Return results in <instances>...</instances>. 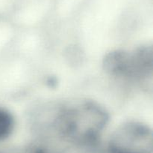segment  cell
I'll return each instance as SVG.
<instances>
[{"instance_id": "7a4b0ae2", "label": "cell", "mask_w": 153, "mask_h": 153, "mask_svg": "<svg viewBox=\"0 0 153 153\" xmlns=\"http://www.w3.org/2000/svg\"><path fill=\"white\" fill-rule=\"evenodd\" d=\"M103 67L111 76L134 81L151 78L153 70V51L151 45H143L134 50H115L103 59Z\"/></svg>"}, {"instance_id": "277c9868", "label": "cell", "mask_w": 153, "mask_h": 153, "mask_svg": "<svg viewBox=\"0 0 153 153\" xmlns=\"http://www.w3.org/2000/svg\"><path fill=\"white\" fill-rule=\"evenodd\" d=\"M13 125L14 121L11 114L7 110L0 107V141L10 136Z\"/></svg>"}, {"instance_id": "6da1fadb", "label": "cell", "mask_w": 153, "mask_h": 153, "mask_svg": "<svg viewBox=\"0 0 153 153\" xmlns=\"http://www.w3.org/2000/svg\"><path fill=\"white\" fill-rule=\"evenodd\" d=\"M108 120L105 110L91 100L44 106L34 117L36 130L76 147L94 145Z\"/></svg>"}, {"instance_id": "5b68a950", "label": "cell", "mask_w": 153, "mask_h": 153, "mask_svg": "<svg viewBox=\"0 0 153 153\" xmlns=\"http://www.w3.org/2000/svg\"><path fill=\"white\" fill-rule=\"evenodd\" d=\"M0 153H13L11 152H7V151H0Z\"/></svg>"}, {"instance_id": "3957f363", "label": "cell", "mask_w": 153, "mask_h": 153, "mask_svg": "<svg viewBox=\"0 0 153 153\" xmlns=\"http://www.w3.org/2000/svg\"><path fill=\"white\" fill-rule=\"evenodd\" d=\"M153 136L150 128L137 122L120 126L111 136L110 153H152Z\"/></svg>"}]
</instances>
